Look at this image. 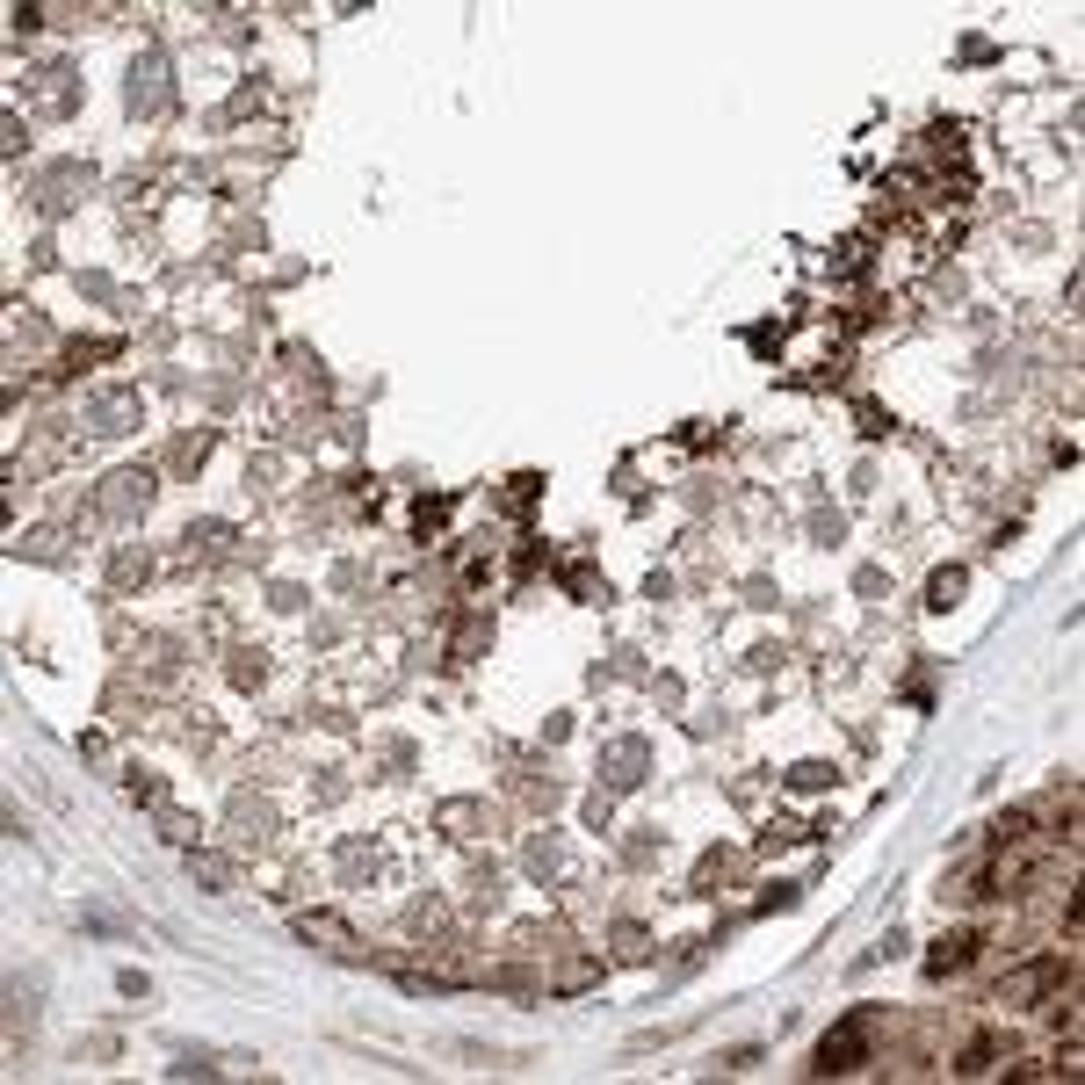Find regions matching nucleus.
<instances>
[{
	"label": "nucleus",
	"instance_id": "f257e3e1",
	"mask_svg": "<svg viewBox=\"0 0 1085 1085\" xmlns=\"http://www.w3.org/2000/svg\"><path fill=\"white\" fill-rule=\"evenodd\" d=\"M861 1057H868V1013H854V1020H840L825 1042H818V1064L811 1071H825V1078H840V1071H861Z\"/></svg>",
	"mask_w": 1085,
	"mask_h": 1085
},
{
	"label": "nucleus",
	"instance_id": "f03ea898",
	"mask_svg": "<svg viewBox=\"0 0 1085 1085\" xmlns=\"http://www.w3.org/2000/svg\"><path fill=\"white\" fill-rule=\"evenodd\" d=\"M1049 984H1057V963H1042V970H1020V977L1006 984V1006H1020V999H1042Z\"/></svg>",
	"mask_w": 1085,
	"mask_h": 1085
},
{
	"label": "nucleus",
	"instance_id": "7ed1b4c3",
	"mask_svg": "<svg viewBox=\"0 0 1085 1085\" xmlns=\"http://www.w3.org/2000/svg\"><path fill=\"white\" fill-rule=\"evenodd\" d=\"M977 955V934H955V941H941V955H934V977H948V970H963Z\"/></svg>",
	"mask_w": 1085,
	"mask_h": 1085
},
{
	"label": "nucleus",
	"instance_id": "20e7f679",
	"mask_svg": "<svg viewBox=\"0 0 1085 1085\" xmlns=\"http://www.w3.org/2000/svg\"><path fill=\"white\" fill-rule=\"evenodd\" d=\"M955 594H963V572H941V579H934V601H941V608H948V601H955Z\"/></svg>",
	"mask_w": 1085,
	"mask_h": 1085
},
{
	"label": "nucleus",
	"instance_id": "39448f33",
	"mask_svg": "<svg viewBox=\"0 0 1085 1085\" xmlns=\"http://www.w3.org/2000/svg\"><path fill=\"white\" fill-rule=\"evenodd\" d=\"M984 1064H991V1042H970V1049H963V1064H955V1071H984Z\"/></svg>",
	"mask_w": 1085,
	"mask_h": 1085
}]
</instances>
